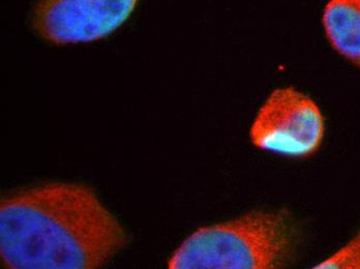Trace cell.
<instances>
[{
  "mask_svg": "<svg viewBox=\"0 0 360 269\" xmlns=\"http://www.w3.org/2000/svg\"><path fill=\"white\" fill-rule=\"evenodd\" d=\"M127 244L126 232L86 185L48 183L0 204V256L6 268H100Z\"/></svg>",
  "mask_w": 360,
  "mask_h": 269,
  "instance_id": "6da1fadb",
  "label": "cell"
},
{
  "mask_svg": "<svg viewBox=\"0 0 360 269\" xmlns=\"http://www.w3.org/2000/svg\"><path fill=\"white\" fill-rule=\"evenodd\" d=\"M300 232L288 211H252L203 227L175 251L171 269H278L293 263Z\"/></svg>",
  "mask_w": 360,
  "mask_h": 269,
  "instance_id": "7a4b0ae2",
  "label": "cell"
},
{
  "mask_svg": "<svg viewBox=\"0 0 360 269\" xmlns=\"http://www.w3.org/2000/svg\"><path fill=\"white\" fill-rule=\"evenodd\" d=\"M252 143L288 157L315 154L324 136V117L309 96L293 87L274 89L252 122Z\"/></svg>",
  "mask_w": 360,
  "mask_h": 269,
  "instance_id": "3957f363",
  "label": "cell"
},
{
  "mask_svg": "<svg viewBox=\"0 0 360 269\" xmlns=\"http://www.w3.org/2000/svg\"><path fill=\"white\" fill-rule=\"evenodd\" d=\"M139 0H39L34 27L57 44L91 43L122 27Z\"/></svg>",
  "mask_w": 360,
  "mask_h": 269,
  "instance_id": "277c9868",
  "label": "cell"
},
{
  "mask_svg": "<svg viewBox=\"0 0 360 269\" xmlns=\"http://www.w3.org/2000/svg\"><path fill=\"white\" fill-rule=\"evenodd\" d=\"M322 22L333 49L360 67V0H329Z\"/></svg>",
  "mask_w": 360,
  "mask_h": 269,
  "instance_id": "5b68a950",
  "label": "cell"
},
{
  "mask_svg": "<svg viewBox=\"0 0 360 269\" xmlns=\"http://www.w3.org/2000/svg\"><path fill=\"white\" fill-rule=\"evenodd\" d=\"M316 269H360V231L341 250L314 266Z\"/></svg>",
  "mask_w": 360,
  "mask_h": 269,
  "instance_id": "8992f818",
  "label": "cell"
}]
</instances>
